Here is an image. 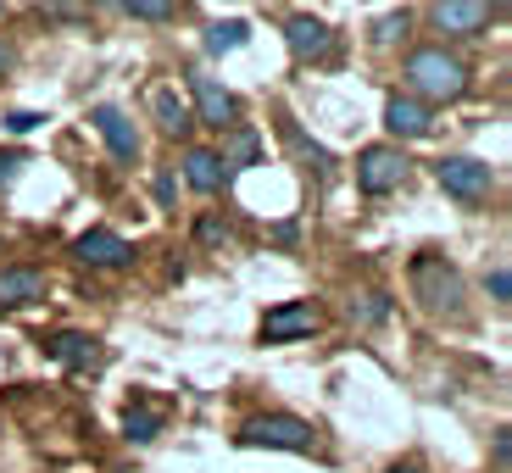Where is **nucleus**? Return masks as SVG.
I'll use <instances>...</instances> for the list:
<instances>
[{"instance_id":"2","label":"nucleus","mask_w":512,"mask_h":473,"mask_svg":"<svg viewBox=\"0 0 512 473\" xmlns=\"http://www.w3.org/2000/svg\"><path fill=\"white\" fill-rule=\"evenodd\" d=\"M412 295H418L429 312L457 318V312H462V273L451 268L446 256L423 251V256H412Z\"/></svg>"},{"instance_id":"22","label":"nucleus","mask_w":512,"mask_h":473,"mask_svg":"<svg viewBox=\"0 0 512 473\" xmlns=\"http://www.w3.org/2000/svg\"><path fill=\"white\" fill-rule=\"evenodd\" d=\"M195 240H201V245H223V240H229V223H223V218H201V223H195Z\"/></svg>"},{"instance_id":"23","label":"nucleus","mask_w":512,"mask_h":473,"mask_svg":"<svg viewBox=\"0 0 512 473\" xmlns=\"http://www.w3.org/2000/svg\"><path fill=\"white\" fill-rule=\"evenodd\" d=\"M485 290H490V301H501V307H507V295H512V273H507V268H490V273H485Z\"/></svg>"},{"instance_id":"7","label":"nucleus","mask_w":512,"mask_h":473,"mask_svg":"<svg viewBox=\"0 0 512 473\" xmlns=\"http://www.w3.org/2000/svg\"><path fill=\"white\" fill-rule=\"evenodd\" d=\"M190 95H195V123H206V128H218V134H229L234 128V112H240V106H234V95L223 90L218 78H206V73H190Z\"/></svg>"},{"instance_id":"21","label":"nucleus","mask_w":512,"mask_h":473,"mask_svg":"<svg viewBox=\"0 0 512 473\" xmlns=\"http://www.w3.org/2000/svg\"><path fill=\"white\" fill-rule=\"evenodd\" d=\"M128 17H140V23H167L173 17V6H156V0H134V6H123Z\"/></svg>"},{"instance_id":"6","label":"nucleus","mask_w":512,"mask_h":473,"mask_svg":"<svg viewBox=\"0 0 512 473\" xmlns=\"http://www.w3.org/2000/svg\"><path fill=\"white\" fill-rule=\"evenodd\" d=\"M318 307L312 301H279V307H268V318H262V340L268 346H290V340H307V334H318Z\"/></svg>"},{"instance_id":"11","label":"nucleus","mask_w":512,"mask_h":473,"mask_svg":"<svg viewBox=\"0 0 512 473\" xmlns=\"http://www.w3.org/2000/svg\"><path fill=\"white\" fill-rule=\"evenodd\" d=\"M90 123H95V134H101V140L112 145L117 162H134V156H140V134H134L128 112H117V106H95Z\"/></svg>"},{"instance_id":"5","label":"nucleus","mask_w":512,"mask_h":473,"mask_svg":"<svg viewBox=\"0 0 512 473\" xmlns=\"http://www.w3.org/2000/svg\"><path fill=\"white\" fill-rule=\"evenodd\" d=\"M435 179L446 195H457V201H485L490 190H496V167L490 162H474V156H446V162H435Z\"/></svg>"},{"instance_id":"10","label":"nucleus","mask_w":512,"mask_h":473,"mask_svg":"<svg viewBox=\"0 0 512 473\" xmlns=\"http://www.w3.org/2000/svg\"><path fill=\"white\" fill-rule=\"evenodd\" d=\"M284 39H290V51L301 56V62H323V56L334 51V34H329V23H323V17H290V23H284Z\"/></svg>"},{"instance_id":"19","label":"nucleus","mask_w":512,"mask_h":473,"mask_svg":"<svg viewBox=\"0 0 512 473\" xmlns=\"http://www.w3.org/2000/svg\"><path fill=\"white\" fill-rule=\"evenodd\" d=\"M245 39H251V28H245L240 17H234V23H212V28H206V51H212V56H229V51H240Z\"/></svg>"},{"instance_id":"12","label":"nucleus","mask_w":512,"mask_h":473,"mask_svg":"<svg viewBox=\"0 0 512 473\" xmlns=\"http://www.w3.org/2000/svg\"><path fill=\"white\" fill-rule=\"evenodd\" d=\"M45 290H51V279L39 268H6L0 273V307H34V301H45Z\"/></svg>"},{"instance_id":"4","label":"nucleus","mask_w":512,"mask_h":473,"mask_svg":"<svg viewBox=\"0 0 512 473\" xmlns=\"http://www.w3.org/2000/svg\"><path fill=\"white\" fill-rule=\"evenodd\" d=\"M412 173L407 151L401 145H368V151H357V190L362 195H390L401 190Z\"/></svg>"},{"instance_id":"13","label":"nucleus","mask_w":512,"mask_h":473,"mask_svg":"<svg viewBox=\"0 0 512 473\" xmlns=\"http://www.w3.org/2000/svg\"><path fill=\"white\" fill-rule=\"evenodd\" d=\"M384 128L401 134V140H423L435 123H429V106L423 101H412V95H390V101H384Z\"/></svg>"},{"instance_id":"28","label":"nucleus","mask_w":512,"mask_h":473,"mask_svg":"<svg viewBox=\"0 0 512 473\" xmlns=\"http://www.w3.org/2000/svg\"><path fill=\"white\" fill-rule=\"evenodd\" d=\"M390 473H423V468H390Z\"/></svg>"},{"instance_id":"20","label":"nucleus","mask_w":512,"mask_h":473,"mask_svg":"<svg viewBox=\"0 0 512 473\" xmlns=\"http://www.w3.org/2000/svg\"><path fill=\"white\" fill-rule=\"evenodd\" d=\"M390 318V295L384 290H362L357 301H351V323H362V329H373V323Z\"/></svg>"},{"instance_id":"24","label":"nucleus","mask_w":512,"mask_h":473,"mask_svg":"<svg viewBox=\"0 0 512 473\" xmlns=\"http://www.w3.org/2000/svg\"><path fill=\"white\" fill-rule=\"evenodd\" d=\"M17 167H28V156L23 151H0V190L17 179Z\"/></svg>"},{"instance_id":"9","label":"nucleus","mask_w":512,"mask_h":473,"mask_svg":"<svg viewBox=\"0 0 512 473\" xmlns=\"http://www.w3.org/2000/svg\"><path fill=\"white\" fill-rule=\"evenodd\" d=\"M73 256L84 262V268H123V262H134V245L123 240V234L112 229H90L73 240Z\"/></svg>"},{"instance_id":"1","label":"nucleus","mask_w":512,"mask_h":473,"mask_svg":"<svg viewBox=\"0 0 512 473\" xmlns=\"http://www.w3.org/2000/svg\"><path fill=\"white\" fill-rule=\"evenodd\" d=\"M401 78H407L412 101H462V90H468V67H462L457 56H446L440 45L412 51L407 67H401Z\"/></svg>"},{"instance_id":"14","label":"nucleus","mask_w":512,"mask_h":473,"mask_svg":"<svg viewBox=\"0 0 512 473\" xmlns=\"http://www.w3.org/2000/svg\"><path fill=\"white\" fill-rule=\"evenodd\" d=\"M218 162H223V173H240V167H256V162H262V134H256L251 123H234L229 134H223Z\"/></svg>"},{"instance_id":"27","label":"nucleus","mask_w":512,"mask_h":473,"mask_svg":"<svg viewBox=\"0 0 512 473\" xmlns=\"http://www.w3.org/2000/svg\"><path fill=\"white\" fill-rule=\"evenodd\" d=\"M6 67H12V51H6V45H0V73H6Z\"/></svg>"},{"instance_id":"3","label":"nucleus","mask_w":512,"mask_h":473,"mask_svg":"<svg viewBox=\"0 0 512 473\" xmlns=\"http://www.w3.org/2000/svg\"><path fill=\"white\" fill-rule=\"evenodd\" d=\"M240 446H268V451H312L318 446V429L307 418H290V412H262V418L240 423Z\"/></svg>"},{"instance_id":"17","label":"nucleus","mask_w":512,"mask_h":473,"mask_svg":"<svg viewBox=\"0 0 512 473\" xmlns=\"http://www.w3.org/2000/svg\"><path fill=\"white\" fill-rule=\"evenodd\" d=\"M151 112H156V128H162V134H173V140L195 128V117H190V106L179 101V90H156L151 95Z\"/></svg>"},{"instance_id":"15","label":"nucleus","mask_w":512,"mask_h":473,"mask_svg":"<svg viewBox=\"0 0 512 473\" xmlns=\"http://www.w3.org/2000/svg\"><path fill=\"white\" fill-rule=\"evenodd\" d=\"M435 23L446 28V34H479V28L490 23V6H479V0H440Z\"/></svg>"},{"instance_id":"8","label":"nucleus","mask_w":512,"mask_h":473,"mask_svg":"<svg viewBox=\"0 0 512 473\" xmlns=\"http://www.w3.org/2000/svg\"><path fill=\"white\" fill-rule=\"evenodd\" d=\"M45 357L62 362V368H73V373H95L106 362V351H101V340H95V334L62 329V334H51V340H45Z\"/></svg>"},{"instance_id":"26","label":"nucleus","mask_w":512,"mask_h":473,"mask_svg":"<svg viewBox=\"0 0 512 473\" xmlns=\"http://www.w3.org/2000/svg\"><path fill=\"white\" fill-rule=\"evenodd\" d=\"M156 201H162V206H173V179H167V173L156 179Z\"/></svg>"},{"instance_id":"18","label":"nucleus","mask_w":512,"mask_h":473,"mask_svg":"<svg viewBox=\"0 0 512 473\" xmlns=\"http://www.w3.org/2000/svg\"><path fill=\"white\" fill-rule=\"evenodd\" d=\"M123 435L134 440V446H151V440L162 435V412H156V407H128V418H123Z\"/></svg>"},{"instance_id":"16","label":"nucleus","mask_w":512,"mask_h":473,"mask_svg":"<svg viewBox=\"0 0 512 473\" xmlns=\"http://www.w3.org/2000/svg\"><path fill=\"white\" fill-rule=\"evenodd\" d=\"M184 179H190V190H201V195H212V190H223V162H218V151H184Z\"/></svg>"},{"instance_id":"25","label":"nucleus","mask_w":512,"mask_h":473,"mask_svg":"<svg viewBox=\"0 0 512 473\" xmlns=\"http://www.w3.org/2000/svg\"><path fill=\"white\" fill-rule=\"evenodd\" d=\"M39 123H45L39 112H12V117H6V128H12V134H34Z\"/></svg>"}]
</instances>
